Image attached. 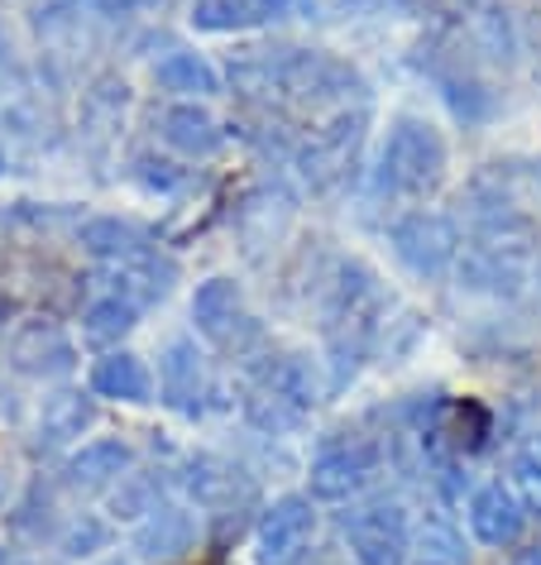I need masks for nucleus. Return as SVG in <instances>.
<instances>
[{"label":"nucleus","mask_w":541,"mask_h":565,"mask_svg":"<svg viewBox=\"0 0 541 565\" xmlns=\"http://www.w3.org/2000/svg\"><path fill=\"white\" fill-rule=\"evenodd\" d=\"M446 178V139L426 120H397L379 159V182L393 196H422Z\"/></svg>","instance_id":"obj_1"},{"label":"nucleus","mask_w":541,"mask_h":565,"mask_svg":"<svg viewBox=\"0 0 541 565\" xmlns=\"http://www.w3.org/2000/svg\"><path fill=\"white\" fill-rule=\"evenodd\" d=\"M340 527H346V542L360 565H407V556H412L407 513H403V503H393V499L354 503L350 513L340 518Z\"/></svg>","instance_id":"obj_2"},{"label":"nucleus","mask_w":541,"mask_h":565,"mask_svg":"<svg viewBox=\"0 0 541 565\" xmlns=\"http://www.w3.org/2000/svg\"><path fill=\"white\" fill-rule=\"evenodd\" d=\"M374 479H379V446L360 441V436H340V441H326L317 460H311V499L321 503L360 499Z\"/></svg>","instance_id":"obj_3"},{"label":"nucleus","mask_w":541,"mask_h":565,"mask_svg":"<svg viewBox=\"0 0 541 565\" xmlns=\"http://www.w3.org/2000/svg\"><path fill=\"white\" fill-rule=\"evenodd\" d=\"M389 245L417 278H441L460 254V235L441 211H412L389 231Z\"/></svg>","instance_id":"obj_4"},{"label":"nucleus","mask_w":541,"mask_h":565,"mask_svg":"<svg viewBox=\"0 0 541 565\" xmlns=\"http://www.w3.org/2000/svg\"><path fill=\"white\" fill-rule=\"evenodd\" d=\"M311 532H317V513H311L307 493H283V499H274L259 518V532H254L259 565H293L311 546Z\"/></svg>","instance_id":"obj_5"},{"label":"nucleus","mask_w":541,"mask_h":565,"mask_svg":"<svg viewBox=\"0 0 541 565\" xmlns=\"http://www.w3.org/2000/svg\"><path fill=\"white\" fill-rule=\"evenodd\" d=\"M197 542H202L197 513L192 508H178V503L153 508L135 532V551H145V556H153V561H182V556L197 551Z\"/></svg>","instance_id":"obj_6"},{"label":"nucleus","mask_w":541,"mask_h":565,"mask_svg":"<svg viewBox=\"0 0 541 565\" xmlns=\"http://www.w3.org/2000/svg\"><path fill=\"white\" fill-rule=\"evenodd\" d=\"M522 522H527V508L512 489L484 484L469 493V532H475L484 546H512L522 536Z\"/></svg>","instance_id":"obj_7"},{"label":"nucleus","mask_w":541,"mask_h":565,"mask_svg":"<svg viewBox=\"0 0 541 565\" xmlns=\"http://www.w3.org/2000/svg\"><path fill=\"white\" fill-rule=\"evenodd\" d=\"M159 388H163V403L173 407V413H182V417L202 413L206 379H202V355H197L192 341H173V345L163 350V360H159Z\"/></svg>","instance_id":"obj_8"},{"label":"nucleus","mask_w":541,"mask_h":565,"mask_svg":"<svg viewBox=\"0 0 541 565\" xmlns=\"http://www.w3.org/2000/svg\"><path fill=\"white\" fill-rule=\"evenodd\" d=\"M360 125H364V116H340L336 125H326V130H317L311 135V145H307V153H303V173L311 178V182H336L340 173L350 168V159H354V149H360Z\"/></svg>","instance_id":"obj_9"},{"label":"nucleus","mask_w":541,"mask_h":565,"mask_svg":"<svg viewBox=\"0 0 541 565\" xmlns=\"http://www.w3.org/2000/svg\"><path fill=\"white\" fill-rule=\"evenodd\" d=\"M82 249L96 254V259L110 264V268H116V264H145V259L159 254L139 225L116 221V216H96V221L82 225Z\"/></svg>","instance_id":"obj_10"},{"label":"nucleus","mask_w":541,"mask_h":565,"mask_svg":"<svg viewBox=\"0 0 541 565\" xmlns=\"http://www.w3.org/2000/svg\"><path fill=\"white\" fill-rule=\"evenodd\" d=\"M159 135H163L168 149L188 153V159H206V153L221 149V125H216V116H211L206 106H197V102H182L173 110H163Z\"/></svg>","instance_id":"obj_11"},{"label":"nucleus","mask_w":541,"mask_h":565,"mask_svg":"<svg viewBox=\"0 0 541 565\" xmlns=\"http://www.w3.org/2000/svg\"><path fill=\"white\" fill-rule=\"evenodd\" d=\"M192 321L206 341H231L245 321V307H240V288L231 278H206L192 298Z\"/></svg>","instance_id":"obj_12"},{"label":"nucleus","mask_w":541,"mask_h":565,"mask_svg":"<svg viewBox=\"0 0 541 565\" xmlns=\"http://www.w3.org/2000/svg\"><path fill=\"white\" fill-rule=\"evenodd\" d=\"M92 393L116 398V403H149L153 379H149L139 355H130V350H110L106 360L92 364Z\"/></svg>","instance_id":"obj_13"},{"label":"nucleus","mask_w":541,"mask_h":565,"mask_svg":"<svg viewBox=\"0 0 541 565\" xmlns=\"http://www.w3.org/2000/svg\"><path fill=\"white\" fill-rule=\"evenodd\" d=\"M153 82H159L163 92H178V96H216L221 92V77L216 67H211L202 53H168V58L153 67Z\"/></svg>","instance_id":"obj_14"},{"label":"nucleus","mask_w":541,"mask_h":565,"mask_svg":"<svg viewBox=\"0 0 541 565\" xmlns=\"http://www.w3.org/2000/svg\"><path fill=\"white\" fill-rule=\"evenodd\" d=\"M125 470H130V446H120V441H92L67 465L73 484H87V489L116 484V479H125Z\"/></svg>","instance_id":"obj_15"},{"label":"nucleus","mask_w":541,"mask_h":565,"mask_svg":"<svg viewBox=\"0 0 541 565\" xmlns=\"http://www.w3.org/2000/svg\"><path fill=\"white\" fill-rule=\"evenodd\" d=\"M139 321V307L130 298H120V292H106V298H96L87 312H82V335H87L92 345H110L120 341L125 331H135Z\"/></svg>","instance_id":"obj_16"},{"label":"nucleus","mask_w":541,"mask_h":565,"mask_svg":"<svg viewBox=\"0 0 541 565\" xmlns=\"http://www.w3.org/2000/svg\"><path fill=\"white\" fill-rule=\"evenodd\" d=\"M412 561L417 565H465V542L446 518H426L412 536Z\"/></svg>","instance_id":"obj_17"},{"label":"nucleus","mask_w":541,"mask_h":565,"mask_svg":"<svg viewBox=\"0 0 541 565\" xmlns=\"http://www.w3.org/2000/svg\"><path fill=\"white\" fill-rule=\"evenodd\" d=\"M20 345H34V355H20L24 370H34V374H67L73 370V345H67L53 327H30L20 335Z\"/></svg>","instance_id":"obj_18"},{"label":"nucleus","mask_w":541,"mask_h":565,"mask_svg":"<svg viewBox=\"0 0 541 565\" xmlns=\"http://www.w3.org/2000/svg\"><path fill=\"white\" fill-rule=\"evenodd\" d=\"M92 427V398L87 393H59V398H49L44 407V431L49 441H73Z\"/></svg>","instance_id":"obj_19"},{"label":"nucleus","mask_w":541,"mask_h":565,"mask_svg":"<svg viewBox=\"0 0 541 565\" xmlns=\"http://www.w3.org/2000/svg\"><path fill=\"white\" fill-rule=\"evenodd\" d=\"M192 20L202 24V30H245V24H259V0H197L192 6Z\"/></svg>","instance_id":"obj_20"},{"label":"nucleus","mask_w":541,"mask_h":565,"mask_svg":"<svg viewBox=\"0 0 541 565\" xmlns=\"http://www.w3.org/2000/svg\"><path fill=\"white\" fill-rule=\"evenodd\" d=\"M512 493L522 499L527 513H541V436H532L512 456Z\"/></svg>","instance_id":"obj_21"},{"label":"nucleus","mask_w":541,"mask_h":565,"mask_svg":"<svg viewBox=\"0 0 541 565\" xmlns=\"http://www.w3.org/2000/svg\"><path fill=\"white\" fill-rule=\"evenodd\" d=\"M106 542H110L106 522H96V518H77L73 527H67V536H63V551H67V556H92V551H102Z\"/></svg>","instance_id":"obj_22"},{"label":"nucleus","mask_w":541,"mask_h":565,"mask_svg":"<svg viewBox=\"0 0 541 565\" xmlns=\"http://www.w3.org/2000/svg\"><path fill=\"white\" fill-rule=\"evenodd\" d=\"M102 15H135V10H153L159 0H92Z\"/></svg>","instance_id":"obj_23"},{"label":"nucleus","mask_w":541,"mask_h":565,"mask_svg":"<svg viewBox=\"0 0 541 565\" xmlns=\"http://www.w3.org/2000/svg\"><path fill=\"white\" fill-rule=\"evenodd\" d=\"M278 10H288V0H259V15H278Z\"/></svg>","instance_id":"obj_24"},{"label":"nucleus","mask_w":541,"mask_h":565,"mask_svg":"<svg viewBox=\"0 0 541 565\" xmlns=\"http://www.w3.org/2000/svg\"><path fill=\"white\" fill-rule=\"evenodd\" d=\"M518 565H541V551H527V556H518Z\"/></svg>","instance_id":"obj_25"},{"label":"nucleus","mask_w":541,"mask_h":565,"mask_svg":"<svg viewBox=\"0 0 541 565\" xmlns=\"http://www.w3.org/2000/svg\"><path fill=\"white\" fill-rule=\"evenodd\" d=\"M537 188H541V163H537Z\"/></svg>","instance_id":"obj_26"},{"label":"nucleus","mask_w":541,"mask_h":565,"mask_svg":"<svg viewBox=\"0 0 541 565\" xmlns=\"http://www.w3.org/2000/svg\"><path fill=\"white\" fill-rule=\"evenodd\" d=\"M110 565H125V561H110Z\"/></svg>","instance_id":"obj_27"}]
</instances>
